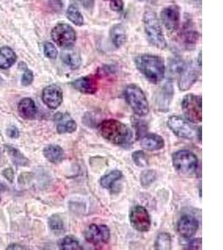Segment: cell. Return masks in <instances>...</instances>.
<instances>
[{"mask_svg":"<svg viewBox=\"0 0 223 250\" xmlns=\"http://www.w3.org/2000/svg\"><path fill=\"white\" fill-rule=\"evenodd\" d=\"M198 229L199 223L198 219L191 215H184L178 223V233L186 239H191L197 233Z\"/></svg>","mask_w":223,"mask_h":250,"instance_id":"5bb4252c","label":"cell"},{"mask_svg":"<svg viewBox=\"0 0 223 250\" xmlns=\"http://www.w3.org/2000/svg\"><path fill=\"white\" fill-rule=\"evenodd\" d=\"M18 109L20 116L24 120H33L37 114V108L35 102L29 98H25L21 100L19 104Z\"/></svg>","mask_w":223,"mask_h":250,"instance_id":"d6986e66","label":"cell"},{"mask_svg":"<svg viewBox=\"0 0 223 250\" xmlns=\"http://www.w3.org/2000/svg\"><path fill=\"white\" fill-rule=\"evenodd\" d=\"M101 136L119 146H127L132 141V132L123 123L116 120H106L100 125Z\"/></svg>","mask_w":223,"mask_h":250,"instance_id":"7a4b0ae2","label":"cell"},{"mask_svg":"<svg viewBox=\"0 0 223 250\" xmlns=\"http://www.w3.org/2000/svg\"><path fill=\"white\" fill-rule=\"evenodd\" d=\"M7 134L12 139H17L18 137L20 136V132H19L18 128L15 127V126L8 128L7 129Z\"/></svg>","mask_w":223,"mask_h":250,"instance_id":"74e56055","label":"cell"},{"mask_svg":"<svg viewBox=\"0 0 223 250\" xmlns=\"http://www.w3.org/2000/svg\"><path fill=\"white\" fill-rule=\"evenodd\" d=\"M3 175L5 177L6 179L9 180V182H13V179H14L15 174H14V171H13L12 168H7L5 170H3Z\"/></svg>","mask_w":223,"mask_h":250,"instance_id":"f35d334b","label":"cell"},{"mask_svg":"<svg viewBox=\"0 0 223 250\" xmlns=\"http://www.w3.org/2000/svg\"><path fill=\"white\" fill-rule=\"evenodd\" d=\"M144 26L149 41L152 44L160 49L166 48V39L155 12L152 10L146 11L144 15Z\"/></svg>","mask_w":223,"mask_h":250,"instance_id":"3957f363","label":"cell"},{"mask_svg":"<svg viewBox=\"0 0 223 250\" xmlns=\"http://www.w3.org/2000/svg\"><path fill=\"white\" fill-rule=\"evenodd\" d=\"M160 19L164 26L169 31H175L180 25V9L177 5L166 7L160 13Z\"/></svg>","mask_w":223,"mask_h":250,"instance_id":"8fae6325","label":"cell"},{"mask_svg":"<svg viewBox=\"0 0 223 250\" xmlns=\"http://www.w3.org/2000/svg\"><path fill=\"white\" fill-rule=\"evenodd\" d=\"M172 162L175 169L181 175L194 176L198 173V157L191 151H178L172 156Z\"/></svg>","mask_w":223,"mask_h":250,"instance_id":"277c9868","label":"cell"},{"mask_svg":"<svg viewBox=\"0 0 223 250\" xmlns=\"http://www.w3.org/2000/svg\"><path fill=\"white\" fill-rule=\"evenodd\" d=\"M124 3L122 0H111V9L113 11L120 12L123 9Z\"/></svg>","mask_w":223,"mask_h":250,"instance_id":"8d00e7d4","label":"cell"},{"mask_svg":"<svg viewBox=\"0 0 223 250\" xmlns=\"http://www.w3.org/2000/svg\"><path fill=\"white\" fill-rule=\"evenodd\" d=\"M60 250H82L80 243L77 239H74L72 236H67L60 240L59 243Z\"/></svg>","mask_w":223,"mask_h":250,"instance_id":"4316f807","label":"cell"},{"mask_svg":"<svg viewBox=\"0 0 223 250\" xmlns=\"http://www.w3.org/2000/svg\"><path fill=\"white\" fill-rule=\"evenodd\" d=\"M138 70L143 74L149 82L156 84L165 76L166 67L161 58L152 54H143L134 60Z\"/></svg>","mask_w":223,"mask_h":250,"instance_id":"6da1fadb","label":"cell"},{"mask_svg":"<svg viewBox=\"0 0 223 250\" xmlns=\"http://www.w3.org/2000/svg\"><path fill=\"white\" fill-rule=\"evenodd\" d=\"M78 1L86 9H91L92 7L94 6V0H78Z\"/></svg>","mask_w":223,"mask_h":250,"instance_id":"ab89813d","label":"cell"},{"mask_svg":"<svg viewBox=\"0 0 223 250\" xmlns=\"http://www.w3.org/2000/svg\"><path fill=\"white\" fill-rule=\"evenodd\" d=\"M130 222L132 227L140 232H147L152 226L151 217L146 208L135 205L130 211Z\"/></svg>","mask_w":223,"mask_h":250,"instance_id":"9c48e42d","label":"cell"},{"mask_svg":"<svg viewBox=\"0 0 223 250\" xmlns=\"http://www.w3.org/2000/svg\"><path fill=\"white\" fill-rule=\"evenodd\" d=\"M156 250H165L172 249V237L167 233H160L158 234L155 242Z\"/></svg>","mask_w":223,"mask_h":250,"instance_id":"d4e9b609","label":"cell"},{"mask_svg":"<svg viewBox=\"0 0 223 250\" xmlns=\"http://www.w3.org/2000/svg\"><path fill=\"white\" fill-rule=\"evenodd\" d=\"M167 125L175 135L179 138L188 140L198 139V128H194L188 120H184L181 117H170Z\"/></svg>","mask_w":223,"mask_h":250,"instance_id":"52a82bcc","label":"cell"},{"mask_svg":"<svg viewBox=\"0 0 223 250\" xmlns=\"http://www.w3.org/2000/svg\"><path fill=\"white\" fill-rule=\"evenodd\" d=\"M198 63H199V67H201V51L199 53V56H198Z\"/></svg>","mask_w":223,"mask_h":250,"instance_id":"b9f144b4","label":"cell"},{"mask_svg":"<svg viewBox=\"0 0 223 250\" xmlns=\"http://www.w3.org/2000/svg\"><path fill=\"white\" fill-rule=\"evenodd\" d=\"M61 60L72 69H76L81 64L80 54L71 48H67L61 54Z\"/></svg>","mask_w":223,"mask_h":250,"instance_id":"44dd1931","label":"cell"},{"mask_svg":"<svg viewBox=\"0 0 223 250\" xmlns=\"http://www.w3.org/2000/svg\"><path fill=\"white\" fill-rule=\"evenodd\" d=\"M42 100L47 107L56 109L63 102V91L57 85H49L44 88Z\"/></svg>","mask_w":223,"mask_h":250,"instance_id":"7c38bea8","label":"cell"},{"mask_svg":"<svg viewBox=\"0 0 223 250\" xmlns=\"http://www.w3.org/2000/svg\"><path fill=\"white\" fill-rule=\"evenodd\" d=\"M105 1H111V0H105Z\"/></svg>","mask_w":223,"mask_h":250,"instance_id":"7bdbcfd3","label":"cell"},{"mask_svg":"<svg viewBox=\"0 0 223 250\" xmlns=\"http://www.w3.org/2000/svg\"><path fill=\"white\" fill-rule=\"evenodd\" d=\"M122 178V173L120 170L114 169L107 173L106 175H104L101 179H100V185L105 188L109 189L113 186L114 183L118 181L119 179Z\"/></svg>","mask_w":223,"mask_h":250,"instance_id":"cb8c5ba5","label":"cell"},{"mask_svg":"<svg viewBox=\"0 0 223 250\" xmlns=\"http://www.w3.org/2000/svg\"><path fill=\"white\" fill-rule=\"evenodd\" d=\"M49 227L55 232H60L64 229V222L60 215L54 214L49 219Z\"/></svg>","mask_w":223,"mask_h":250,"instance_id":"1f68e13d","label":"cell"},{"mask_svg":"<svg viewBox=\"0 0 223 250\" xmlns=\"http://www.w3.org/2000/svg\"><path fill=\"white\" fill-rule=\"evenodd\" d=\"M132 160L134 165H137L138 167L143 168L148 166L149 160L148 157L144 153L143 151H135L132 154Z\"/></svg>","mask_w":223,"mask_h":250,"instance_id":"f546056e","label":"cell"},{"mask_svg":"<svg viewBox=\"0 0 223 250\" xmlns=\"http://www.w3.org/2000/svg\"><path fill=\"white\" fill-rule=\"evenodd\" d=\"M6 150L8 151L9 156L15 165H20V166H25L28 165V163H29L28 159L23 156V154L20 151L13 148V147H10V146H6Z\"/></svg>","mask_w":223,"mask_h":250,"instance_id":"83f0119b","label":"cell"},{"mask_svg":"<svg viewBox=\"0 0 223 250\" xmlns=\"http://www.w3.org/2000/svg\"><path fill=\"white\" fill-rule=\"evenodd\" d=\"M111 237L110 229L106 225H90L85 231V239L92 245H105Z\"/></svg>","mask_w":223,"mask_h":250,"instance_id":"30bf717a","label":"cell"},{"mask_svg":"<svg viewBox=\"0 0 223 250\" xmlns=\"http://www.w3.org/2000/svg\"><path fill=\"white\" fill-rule=\"evenodd\" d=\"M157 177L156 171L154 169H146L140 173V185L143 188H148L156 181Z\"/></svg>","mask_w":223,"mask_h":250,"instance_id":"f1b7e54d","label":"cell"},{"mask_svg":"<svg viewBox=\"0 0 223 250\" xmlns=\"http://www.w3.org/2000/svg\"><path fill=\"white\" fill-rule=\"evenodd\" d=\"M52 40L60 48H71L76 41V33L67 23H59L51 32Z\"/></svg>","mask_w":223,"mask_h":250,"instance_id":"ba28073f","label":"cell"},{"mask_svg":"<svg viewBox=\"0 0 223 250\" xmlns=\"http://www.w3.org/2000/svg\"><path fill=\"white\" fill-rule=\"evenodd\" d=\"M33 80H34L33 72L28 69V68H26L24 73H23V77H22V84L23 86L30 85L33 83Z\"/></svg>","mask_w":223,"mask_h":250,"instance_id":"d590c367","label":"cell"},{"mask_svg":"<svg viewBox=\"0 0 223 250\" xmlns=\"http://www.w3.org/2000/svg\"><path fill=\"white\" fill-rule=\"evenodd\" d=\"M201 246H202L201 239H190V241L187 242V244L184 249H186V250H201Z\"/></svg>","mask_w":223,"mask_h":250,"instance_id":"e575fe53","label":"cell"},{"mask_svg":"<svg viewBox=\"0 0 223 250\" xmlns=\"http://www.w3.org/2000/svg\"><path fill=\"white\" fill-rule=\"evenodd\" d=\"M55 120L57 122L56 128L59 134H71L77 129L76 123L68 113H58L57 115H55Z\"/></svg>","mask_w":223,"mask_h":250,"instance_id":"e0dca14e","label":"cell"},{"mask_svg":"<svg viewBox=\"0 0 223 250\" xmlns=\"http://www.w3.org/2000/svg\"><path fill=\"white\" fill-rule=\"evenodd\" d=\"M184 115L189 122L201 123L202 121V100L195 94H187L181 102Z\"/></svg>","mask_w":223,"mask_h":250,"instance_id":"8992f818","label":"cell"},{"mask_svg":"<svg viewBox=\"0 0 223 250\" xmlns=\"http://www.w3.org/2000/svg\"><path fill=\"white\" fill-rule=\"evenodd\" d=\"M183 40L185 43L187 44H194L197 43L198 40V32L193 31V30H188L185 32L183 35Z\"/></svg>","mask_w":223,"mask_h":250,"instance_id":"836d02e7","label":"cell"},{"mask_svg":"<svg viewBox=\"0 0 223 250\" xmlns=\"http://www.w3.org/2000/svg\"><path fill=\"white\" fill-rule=\"evenodd\" d=\"M198 69L195 68L192 64L185 66L183 71L180 73V80L178 83V86L180 91H186L191 88L195 83L198 81Z\"/></svg>","mask_w":223,"mask_h":250,"instance_id":"9a60e30c","label":"cell"},{"mask_svg":"<svg viewBox=\"0 0 223 250\" xmlns=\"http://www.w3.org/2000/svg\"><path fill=\"white\" fill-rule=\"evenodd\" d=\"M174 96V88L172 82H167L160 88L156 94V104L158 110L160 112H167L172 104Z\"/></svg>","mask_w":223,"mask_h":250,"instance_id":"4fadbf2b","label":"cell"},{"mask_svg":"<svg viewBox=\"0 0 223 250\" xmlns=\"http://www.w3.org/2000/svg\"><path fill=\"white\" fill-rule=\"evenodd\" d=\"M17 60L15 51L9 47H3L0 48V68L6 69L14 65Z\"/></svg>","mask_w":223,"mask_h":250,"instance_id":"7402d4cb","label":"cell"},{"mask_svg":"<svg viewBox=\"0 0 223 250\" xmlns=\"http://www.w3.org/2000/svg\"><path fill=\"white\" fill-rule=\"evenodd\" d=\"M183 61L179 58H174L169 62V71L172 74H180L185 68Z\"/></svg>","mask_w":223,"mask_h":250,"instance_id":"4dcf8cb0","label":"cell"},{"mask_svg":"<svg viewBox=\"0 0 223 250\" xmlns=\"http://www.w3.org/2000/svg\"><path fill=\"white\" fill-rule=\"evenodd\" d=\"M67 18L69 19L72 23L77 26H82L84 24V18L81 15L80 10L76 6H69L67 12H66Z\"/></svg>","mask_w":223,"mask_h":250,"instance_id":"484cf974","label":"cell"},{"mask_svg":"<svg viewBox=\"0 0 223 250\" xmlns=\"http://www.w3.org/2000/svg\"><path fill=\"white\" fill-rule=\"evenodd\" d=\"M44 52H45L46 57L49 58V59H55L57 57V48H55V46L53 43H49V42L45 43Z\"/></svg>","mask_w":223,"mask_h":250,"instance_id":"d6a6232c","label":"cell"},{"mask_svg":"<svg viewBox=\"0 0 223 250\" xmlns=\"http://www.w3.org/2000/svg\"><path fill=\"white\" fill-rule=\"evenodd\" d=\"M110 36L111 40L115 47H120L126 43V29L124 28V26L120 23L115 24L112 27L110 32Z\"/></svg>","mask_w":223,"mask_h":250,"instance_id":"603a6c76","label":"cell"},{"mask_svg":"<svg viewBox=\"0 0 223 250\" xmlns=\"http://www.w3.org/2000/svg\"><path fill=\"white\" fill-rule=\"evenodd\" d=\"M140 145L148 151H157L165 147V140L156 134H147L140 140Z\"/></svg>","mask_w":223,"mask_h":250,"instance_id":"ac0fdd59","label":"cell"},{"mask_svg":"<svg viewBox=\"0 0 223 250\" xmlns=\"http://www.w3.org/2000/svg\"><path fill=\"white\" fill-rule=\"evenodd\" d=\"M71 85L82 94H94L97 91V81L93 76H86L74 80Z\"/></svg>","mask_w":223,"mask_h":250,"instance_id":"2e32d148","label":"cell"},{"mask_svg":"<svg viewBox=\"0 0 223 250\" xmlns=\"http://www.w3.org/2000/svg\"><path fill=\"white\" fill-rule=\"evenodd\" d=\"M198 139L200 142L201 141V127L198 129Z\"/></svg>","mask_w":223,"mask_h":250,"instance_id":"60d3db41","label":"cell"},{"mask_svg":"<svg viewBox=\"0 0 223 250\" xmlns=\"http://www.w3.org/2000/svg\"><path fill=\"white\" fill-rule=\"evenodd\" d=\"M124 96L134 114L140 117L146 116L148 114V101L140 87L134 84L127 86L124 92Z\"/></svg>","mask_w":223,"mask_h":250,"instance_id":"5b68a950","label":"cell"},{"mask_svg":"<svg viewBox=\"0 0 223 250\" xmlns=\"http://www.w3.org/2000/svg\"><path fill=\"white\" fill-rule=\"evenodd\" d=\"M44 156L52 164H60L65 159L63 148L59 145H50L44 148Z\"/></svg>","mask_w":223,"mask_h":250,"instance_id":"ffe728a7","label":"cell"}]
</instances>
